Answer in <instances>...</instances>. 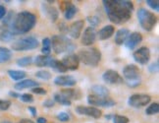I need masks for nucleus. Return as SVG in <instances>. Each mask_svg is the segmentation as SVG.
<instances>
[{
  "label": "nucleus",
  "mask_w": 159,
  "mask_h": 123,
  "mask_svg": "<svg viewBox=\"0 0 159 123\" xmlns=\"http://www.w3.org/2000/svg\"><path fill=\"white\" fill-rule=\"evenodd\" d=\"M103 6L109 20L114 24H124L132 17L134 4L128 0H103Z\"/></svg>",
  "instance_id": "f257e3e1"
},
{
  "label": "nucleus",
  "mask_w": 159,
  "mask_h": 123,
  "mask_svg": "<svg viewBox=\"0 0 159 123\" xmlns=\"http://www.w3.org/2000/svg\"><path fill=\"white\" fill-rule=\"evenodd\" d=\"M36 24V16L29 11H22L18 13L12 20L9 30L15 35H24L33 30Z\"/></svg>",
  "instance_id": "f03ea898"
},
{
  "label": "nucleus",
  "mask_w": 159,
  "mask_h": 123,
  "mask_svg": "<svg viewBox=\"0 0 159 123\" xmlns=\"http://www.w3.org/2000/svg\"><path fill=\"white\" fill-rule=\"evenodd\" d=\"M51 48L56 54H61L64 52H72L75 50L76 45L68 36L64 35H55L52 36Z\"/></svg>",
  "instance_id": "7ed1b4c3"
},
{
  "label": "nucleus",
  "mask_w": 159,
  "mask_h": 123,
  "mask_svg": "<svg viewBox=\"0 0 159 123\" xmlns=\"http://www.w3.org/2000/svg\"><path fill=\"white\" fill-rule=\"evenodd\" d=\"M77 56L80 60V62L84 63L87 66L95 67L98 65L101 60V52L95 47L82 49L80 50Z\"/></svg>",
  "instance_id": "20e7f679"
},
{
  "label": "nucleus",
  "mask_w": 159,
  "mask_h": 123,
  "mask_svg": "<svg viewBox=\"0 0 159 123\" xmlns=\"http://www.w3.org/2000/svg\"><path fill=\"white\" fill-rule=\"evenodd\" d=\"M138 19L140 27L146 32H150L153 30L157 22V17L154 15V13L144 8H139L138 10Z\"/></svg>",
  "instance_id": "39448f33"
},
{
  "label": "nucleus",
  "mask_w": 159,
  "mask_h": 123,
  "mask_svg": "<svg viewBox=\"0 0 159 123\" xmlns=\"http://www.w3.org/2000/svg\"><path fill=\"white\" fill-rule=\"evenodd\" d=\"M39 40L35 36L30 35L15 40L12 44L11 48L15 51H27L39 47Z\"/></svg>",
  "instance_id": "423d86ee"
},
{
  "label": "nucleus",
  "mask_w": 159,
  "mask_h": 123,
  "mask_svg": "<svg viewBox=\"0 0 159 123\" xmlns=\"http://www.w3.org/2000/svg\"><path fill=\"white\" fill-rule=\"evenodd\" d=\"M88 103L90 106H102V107H112L114 106L116 102L112 98L108 97H98L94 95H89L88 97Z\"/></svg>",
  "instance_id": "0eeeda50"
},
{
  "label": "nucleus",
  "mask_w": 159,
  "mask_h": 123,
  "mask_svg": "<svg viewBox=\"0 0 159 123\" xmlns=\"http://www.w3.org/2000/svg\"><path fill=\"white\" fill-rule=\"evenodd\" d=\"M151 101V97L146 94H134L132 95L129 100H128V104L130 106L139 108L148 106Z\"/></svg>",
  "instance_id": "6e6552de"
},
{
  "label": "nucleus",
  "mask_w": 159,
  "mask_h": 123,
  "mask_svg": "<svg viewBox=\"0 0 159 123\" xmlns=\"http://www.w3.org/2000/svg\"><path fill=\"white\" fill-rule=\"evenodd\" d=\"M133 57L136 62H138L140 65H146L149 62L150 59V51L149 48L146 46H142L139 49H137L136 51L134 52Z\"/></svg>",
  "instance_id": "1a4fd4ad"
},
{
  "label": "nucleus",
  "mask_w": 159,
  "mask_h": 123,
  "mask_svg": "<svg viewBox=\"0 0 159 123\" xmlns=\"http://www.w3.org/2000/svg\"><path fill=\"white\" fill-rule=\"evenodd\" d=\"M123 76L126 78L127 82L140 80V70L139 67L136 66L134 64H129L124 67Z\"/></svg>",
  "instance_id": "9d476101"
},
{
  "label": "nucleus",
  "mask_w": 159,
  "mask_h": 123,
  "mask_svg": "<svg viewBox=\"0 0 159 123\" xmlns=\"http://www.w3.org/2000/svg\"><path fill=\"white\" fill-rule=\"evenodd\" d=\"M76 111L77 113L81 114V115H85V116H89V117H93L94 119H98L101 117L102 112L99 108L94 107V106H79L76 107Z\"/></svg>",
  "instance_id": "9b49d317"
},
{
  "label": "nucleus",
  "mask_w": 159,
  "mask_h": 123,
  "mask_svg": "<svg viewBox=\"0 0 159 123\" xmlns=\"http://www.w3.org/2000/svg\"><path fill=\"white\" fill-rule=\"evenodd\" d=\"M102 79H103V81L110 85H118L124 82L123 77H121V75L117 71L112 70V69L106 70L103 73Z\"/></svg>",
  "instance_id": "f8f14e48"
},
{
  "label": "nucleus",
  "mask_w": 159,
  "mask_h": 123,
  "mask_svg": "<svg viewBox=\"0 0 159 123\" xmlns=\"http://www.w3.org/2000/svg\"><path fill=\"white\" fill-rule=\"evenodd\" d=\"M97 33L94 28L93 27H88L84 30V32L82 35V45L85 46H89L93 44H94V41L96 40Z\"/></svg>",
  "instance_id": "ddd939ff"
},
{
  "label": "nucleus",
  "mask_w": 159,
  "mask_h": 123,
  "mask_svg": "<svg viewBox=\"0 0 159 123\" xmlns=\"http://www.w3.org/2000/svg\"><path fill=\"white\" fill-rule=\"evenodd\" d=\"M142 41H143L142 34L139 32H134V33H131L129 36H128V39L125 41V45L128 49L133 50V49L136 48Z\"/></svg>",
  "instance_id": "4468645a"
},
{
  "label": "nucleus",
  "mask_w": 159,
  "mask_h": 123,
  "mask_svg": "<svg viewBox=\"0 0 159 123\" xmlns=\"http://www.w3.org/2000/svg\"><path fill=\"white\" fill-rule=\"evenodd\" d=\"M84 27V20H78L74 22L72 25H70V27L68 28L67 32L69 33V35L73 39H79L80 35H82V31Z\"/></svg>",
  "instance_id": "2eb2a0df"
},
{
  "label": "nucleus",
  "mask_w": 159,
  "mask_h": 123,
  "mask_svg": "<svg viewBox=\"0 0 159 123\" xmlns=\"http://www.w3.org/2000/svg\"><path fill=\"white\" fill-rule=\"evenodd\" d=\"M61 62L64 64L67 70H77L80 65V60L77 56V54H74V53L68 54L67 56L63 58V60L61 61Z\"/></svg>",
  "instance_id": "dca6fc26"
},
{
  "label": "nucleus",
  "mask_w": 159,
  "mask_h": 123,
  "mask_svg": "<svg viewBox=\"0 0 159 123\" xmlns=\"http://www.w3.org/2000/svg\"><path fill=\"white\" fill-rule=\"evenodd\" d=\"M54 84L61 87H72L77 84V80L71 75H60L54 79Z\"/></svg>",
  "instance_id": "f3484780"
},
{
  "label": "nucleus",
  "mask_w": 159,
  "mask_h": 123,
  "mask_svg": "<svg viewBox=\"0 0 159 123\" xmlns=\"http://www.w3.org/2000/svg\"><path fill=\"white\" fill-rule=\"evenodd\" d=\"M42 9H43V13L49 18V20L51 22L54 23V22L57 21L58 16H59V12H58L57 8H55L54 6L43 3L42 4Z\"/></svg>",
  "instance_id": "a211bd4d"
},
{
  "label": "nucleus",
  "mask_w": 159,
  "mask_h": 123,
  "mask_svg": "<svg viewBox=\"0 0 159 123\" xmlns=\"http://www.w3.org/2000/svg\"><path fill=\"white\" fill-rule=\"evenodd\" d=\"M39 82L34 81V80L32 79H27V80H22L20 82H17L14 85L15 90H25V89H33L35 87H39Z\"/></svg>",
  "instance_id": "6ab92c4d"
},
{
  "label": "nucleus",
  "mask_w": 159,
  "mask_h": 123,
  "mask_svg": "<svg viewBox=\"0 0 159 123\" xmlns=\"http://www.w3.org/2000/svg\"><path fill=\"white\" fill-rule=\"evenodd\" d=\"M54 57L50 55H39L35 57L34 64L36 67H50Z\"/></svg>",
  "instance_id": "aec40b11"
},
{
  "label": "nucleus",
  "mask_w": 159,
  "mask_h": 123,
  "mask_svg": "<svg viewBox=\"0 0 159 123\" xmlns=\"http://www.w3.org/2000/svg\"><path fill=\"white\" fill-rule=\"evenodd\" d=\"M114 32H115V28L112 25H107V26L103 27L99 32L97 33V35H98V39L100 40H105L111 38Z\"/></svg>",
  "instance_id": "412c9836"
},
{
  "label": "nucleus",
  "mask_w": 159,
  "mask_h": 123,
  "mask_svg": "<svg viewBox=\"0 0 159 123\" xmlns=\"http://www.w3.org/2000/svg\"><path fill=\"white\" fill-rule=\"evenodd\" d=\"M60 94L64 96L66 98L72 102V100H80L82 97V93L79 90L75 89H64L60 92Z\"/></svg>",
  "instance_id": "4be33fe9"
},
{
  "label": "nucleus",
  "mask_w": 159,
  "mask_h": 123,
  "mask_svg": "<svg viewBox=\"0 0 159 123\" xmlns=\"http://www.w3.org/2000/svg\"><path fill=\"white\" fill-rule=\"evenodd\" d=\"M130 31L128 30V29H120L117 31V33H116L115 35V42H116V45H122L123 44H125V41L126 40L128 39V36H129L130 35Z\"/></svg>",
  "instance_id": "5701e85b"
},
{
  "label": "nucleus",
  "mask_w": 159,
  "mask_h": 123,
  "mask_svg": "<svg viewBox=\"0 0 159 123\" xmlns=\"http://www.w3.org/2000/svg\"><path fill=\"white\" fill-rule=\"evenodd\" d=\"M93 95L98 96V97H108L109 96V90L103 85H93L90 88Z\"/></svg>",
  "instance_id": "b1692460"
},
{
  "label": "nucleus",
  "mask_w": 159,
  "mask_h": 123,
  "mask_svg": "<svg viewBox=\"0 0 159 123\" xmlns=\"http://www.w3.org/2000/svg\"><path fill=\"white\" fill-rule=\"evenodd\" d=\"M15 35L11 32L9 30V28H6L1 26L0 27V40L4 41V42H8L13 40Z\"/></svg>",
  "instance_id": "393cba45"
},
{
  "label": "nucleus",
  "mask_w": 159,
  "mask_h": 123,
  "mask_svg": "<svg viewBox=\"0 0 159 123\" xmlns=\"http://www.w3.org/2000/svg\"><path fill=\"white\" fill-rule=\"evenodd\" d=\"M64 12V16H65V19L66 20H71L74 18V16L77 14L78 12V8L76 6L73 4L72 2H70L68 4V6L66 7V9L63 11Z\"/></svg>",
  "instance_id": "a878e982"
},
{
  "label": "nucleus",
  "mask_w": 159,
  "mask_h": 123,
  "mask_svg": "<svg viewBox=\"0 0 159 123\" xmlns=\"http://www.w3.org/2000/svg\"><path fill=\"white\" fill-rule=\"evenodd\" d=\"M8 75L14 81H22L27 76V73L22 70H8Z\"/></svg>",
  "instance_id": "bb28decb"
},
{
  "label": "nucleus",
  "mask_w": 159,
  "mask_h": 123,
  "mask_svg": "<svg viewBox=\"0 0 159 123\" xmlns=\"http://www.w3.org/2000/svg\"><path fill=\"white\" fill-rule=\"evenodd\" d=\"M12 58V51L7 47L0 46V63H5Z\"/></svg>",
  "instance_id": "cd10ccee"
},
{
  "label": "nucleus",
  "mask_w": 159,
  "mask_h": 123,
  "mask_svg": "<svg viewBox=\"0 0 159 123\" xmlns=\"http://www.w3.org/2000/svg\"><path fill=\"white\" fill-rule=\"evenodd\" d=\"M55 102H58L60 104H62L64 106H70L72 104V102L69 101L68 98H66L64 96H62L60 93H57L54 95V100H53Z\"/></svg>",
  "instance_id": "c85d7f7f"
},
{
  "label": "nucleus",
  "mask_w": 159,
  "mask_h": 123,
  "mask_svg": "<svg viewBox=\"0 0 159 123\" xmlns=\"http://www.w3.org/2000/svg\"><path fill=\"white\" fill-rule=\"evenodd\" d=\"M50 68L54 69L55 71H57L59 73H65L67 72V68L64 66V64L61 62V61L57 60V59H53L52 61V63H51V66H50Z\"/></svg>",
  "instance_id": "c756f323"
},
{
  "label": "nucleus",
  "mask_w": 159,
  "mask_h": 123,
  "mask_svg": "<svg viewBox=\"0 0 159 123\" xmlns=\"http://www.w3.org/2000/svg\"><path fill=\"white\" fill-rule=\"evenodd\" d=\"M42 55H49L51 52V40L49 38H45L42 40V48H41Z\"/></svg>",
  "instance_id": "7c9ffc66"
},
{
  "label": "nucleus",
  "mask_w": 159,
  "mask_h": 123,
  "mask_svg": "<svg viewBox=\"0 0 159 123\" xmlns=\"http://www.w3.org/2000/svg\"><path fill=\"white\" fill-rule=\"evenodd\" d=\"M34 62V60H33V57H30V56H25V57H22V58H19L17 61H16V63L18 66H20V67H27L29 65H30Z\"/></svg>",
  "instance_id": "2f4dec72"
},
{
  "label": "nucleus",
  "mask_w": 159,
  "mask_h": 123,
  "mask_svg": "<svg viewBox=\"0 0 159 123\" xmlns=\"http://www.w3.org/2000/svg\"><path fill=\"white\" fill-rule=\"evenodd\" d=\"M159 112V104L157 102H153L151 103L150 106H148V107L146 108L145 113L148 115H155Z\"/></svg>",
  "instance_id": "473e14b6"
},
{
  "label": "nucleus",
  "mask_w": 159,
  "mask_h": 123,
  "mask_svg": "<svg viewBox=\"0 0 159 123\" xmlns=\"http://www.w3.org/2000/svg\"><path fill=\"white\" fill-rule=\"evenodd\" d=\"M35 77L40 79V80L47 81V80L51 79V73L49 71H46V70H40V71H38L35 73Z\"/></svg>",
  "instance_id": "72a5a7b5"
},
{
  "label": "nucleus",
  "mask_w": 159,
  "mask_h": 123,
  "mask_svg": "<svg viewBox=\"0 0 159 123\" xmlns=\"http://www.w3.org/2000/svg\"><path fill=\"white\" fill-rule=\"evenodd\" d=\"M113 123H129V118L127 116L124 115H119V114H115L112 117Z\"/></svg>",
  "instance_id": "f704fd0d"
},
{
  "label": "nucleus",
  "mask_w": 159,
  "mask_h": 123,
  "mask_svg": "<svg viewBox=\"0 0 159 123\" xmlns=\"http://www.w3.org/2000/svg\"><path fill=\"white\" fill-rule=\"evenodd\" d=\"M87 19H88V22L90 24V27H93V28L98 26L100 24V20L97 16H89Z\"/></svg>",
  "instance_id": "c9c22d12"
},
{
  "label": "nucleus",
  "mask_w": 159,
  "mask_h": 123,
  "mask_svg": "<svg viewBox=\"0 0 159 123\" xmlns=\"http://www.w3.org/2000/svg\"><path fill=\"white\" fill-rule=\"evenodd\" d=\"M146 4H148L152 10H154L156 12L159 11V2H158V0H146Z\"/></svg>",
  "instance_id": "e433bc0d"
},
{
  "label": "nucleus",
  "mask_w": 159,
  "mask_h": 123,
  "mask_svg": "<svg viewBox=\"0 0 159 123\" xmlns=\"http://www.w3.org/2000/svg\"><path fill=\"white\" fill-rule=\"evenodd\" d=\"M20 100L24 102H34V97L30 94H23L20 96Z\"/></svg>",
  "instance_id": "4c0bfd02"
},
{
  "label": "nucleus",
  "mask_w": 159,
  "mask_h": 123,
  "mask_svg": "<svg viewBox=\"0 0 159 123\" xmlns=\"http://www.w3.org/2000/svg\"><path fill=\"white\" fill-rule=\"evenodd\" d=\"M11 106V102L7 100H0V110H7Z\"/></svg>",
  "instance_id": "58836bf2"
},
{
  "label": "nucleus",
  "mask_w": 159,
  "mask_h": 123,
  "mask_svg": "<svg viewBox=\"0 0 159 123\" xmlns=\"http://www.w3.org/2000/svg\"><path fill=\"white\" fill-rule=\"evenodd\" d=\"M57 119L61 122H67L70 120V115L67 112H60L57 115Z\"/></svg>",
  "instance_id": "ea45409f"
},
{
  "label": "nucleus",
  "mask_w": 159,
  "mask_h": 123,
  "mask_svg": "<svg viewBox=\"0 0 159 123\" xmlns=\"http://www.w3.org/2000/svg\"><path fill=\"white\" fill-rule=\"evenodd\" d=\"M158 69H159V64H158V61H155L152 64H150L148 66V70L151 74H155L158 72Z\"/></svg>",
  "instance_id": "a19ab883"
},
{
  "label": "nucleus",
  "mask_w": 159,
  "mask_h": 123,
  "mask_svg": "<svg viewBox=\"0 0 159 123\" xmlns=\"http://www.w3.org/2000/svg\"><path fill=\"white\" fill-rule=\"evenodd\" d=\"M32 92L34 94H36V95H46V90L43 89V88H39V87H35V88H33L32 89Z\"/></svg>",
  "instance_id": "79ce46f5"
},
{
  "label": "nucleus",
  "mask_w": 159,
  "mask_h": 123,
  "mask_svg": "<svg viewBox=\"0 0 159 123\" xmlns=\"http://www.w3.org/2000/svg\"><path fill=\"white\" fill-rule=\"evenodd\" d=\"M55 104V102L53 100H51V98H48V100H45L43 102H42V106H43L44 107H47V108H51L54 106Z\"/></svg>",
  "instance_id": "37998d69"
},
{
  "label": "nucleus",
  "mask_w": 159,
  "mask_h": 123,
  "mask_svg": "<svg viewBox=\"0 0 159 123\" xmlns=\"http://www.w3.org/2000/svg\"><path fill=\"white\" fill-rule=\"evenodd\" d=\"M6 14H7V10H6L5 6L0 5V20H3Z\"/></svg>",
  "instance_id": "c03bdc74"
},
{
  "label": "nucleus",
  "mask_w": 159,
  "mask_h": 123,
  "mask_svg": "<svg viewBox=\"0 0 159 123\" xmlns=\"http://www.w3.org/2000/svg\"><path fill=\"white\" fill-rule=\"evenodd\" d=\"M126 83L129 87L134 88V87H138V86L140 85V80H137V81H132V82H126Z\"/></svg>",
  "instance_id": "a18cd8bd"
},
{
  "label": "nucleus",
  "mask_w": 159,
  "mask_h": 123,
  "mask_svg": "<svg viewBox=\"0 0 159 123\" xmlns=\"http://www.w3.org/2000/svg\"><path fill=\"white\" fill-rule=\"evenodd\" d=\"M28 110L30 112V114L34 116V117H35L36 114H38V110H36V108L34 106H29L28 107Z\"/></svg>",
  "instance_id": "49530a36"
},
{
  "label": "nucleus",
  "mask_w": 159,
  "mask_h": 123,
  "mask_svg": "<svg viewBox=\"0 0 159 123\" xmlns=\"http://www.w3.org/2000/svg\"><path fill=\"white\" fill-rule=\"evenodd\" d=\"M9 96L11 97H14V98H20V94L19 93H17V92H14V91H11L9 92Z\"/></svg>",
  "instance_id": "de8ad7c7"
},
{
  "label": "nucleus",
  "mask_w": 159,
  "mask_h": 123,
  "mask_svg": "<svg viewBox=\"0 0 159 123\" xmlns=\"http://www.w3.org/2000/svg\"><path fill=\"white\" fill-rule=\"evenodd\" d=\"M46 118L44 117H39L38 119H36V123H46Z\"/></svg>",
  "instance_id": "09e8293b"
},
{
  "label": "nucleus",
  "mask_w": 159,
  "mask_h": 123,
  "mask_svg": "<svg viewBox=\"0 0 159 123\" xmlns=\"http://www.w3.org/2000/svg\"><path fill=\"white\" fill-rule=\"evenodd\" d=\"M112 117H113V115H112V114H107V115H105V118H106L107 120L112 119Z\"/></svg>",
  "instance_id": "8fccbe9b"
},
{
  "label": "nucleus",
  "mask_w": 159,
  "mask_h": 123,
  "mask_svg": "<svg viewBox=\"0 0 159 123\" xmlns=\"http://www.w3.org/2000/svg\"><path fill=\"white\" fill-rule=\"evenodd\" d=\"M1 123H12V122H10V121H8V120H4V121H2Z\"/></svg>",
  "instance_id": "3c124183"
},
{
  "label": "nucleus",
  "mask_w": 159,
  "mask_h": 123,
  "mask_svg": "<svg viewBox=\"0 0 159 123\" xmlns=\"http://www.w3.org/2000/svg\"><path fill=\"white\" fill-rule=\"evenodd\" d=\"M18 123H20V122H18Z\"/></svg>",
  "instance_id": "603ef678"
}]
</instances>
